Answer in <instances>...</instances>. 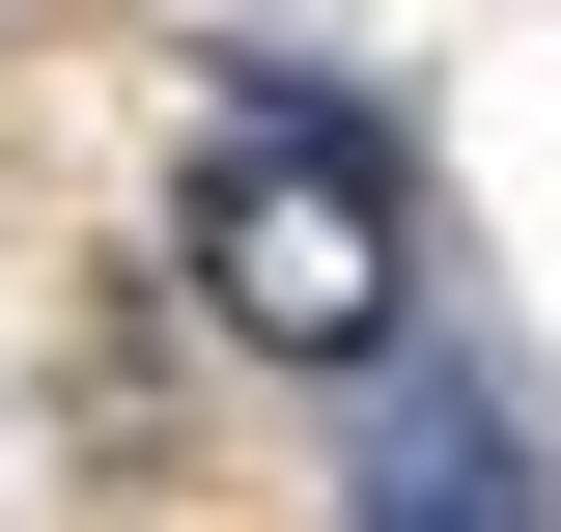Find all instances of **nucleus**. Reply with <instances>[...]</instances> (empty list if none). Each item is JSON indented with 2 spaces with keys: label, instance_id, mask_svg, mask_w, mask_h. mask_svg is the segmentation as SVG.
<instances>
[{
  "label": "nucleus",
  "instance_id": "nucleus-2",
  "mask_svg": "<svg viewBox=\"0 0 561 532\" xmlns=\"http://www.w3.org/2000/svg\"><path fill=\"white\" fill-rule=\"evenodd\" d=\"M337 532H561V476H534V420H505V393H449V365H365Z\"/></svg>",
  "mask_w": 561,
  "mask_h": 532
},
{
  "label": "nucleus",
  "instance_id": "nucleus-1",
  "mask_svg": "<svg viewBox=\"0 0 561 532\" xmlns=\"http://www.w3.org/2000/svg\"><path fill=\"white\" fill-rule=\"evenodd\" d=\"M169 253H197V309L225 336H280V365H365V336H393V169H365L337 113H225L197 140V197H169Z\"/></svg>",
  "mask_w": 561,
  "mask_h": 532
}]
</instances>
